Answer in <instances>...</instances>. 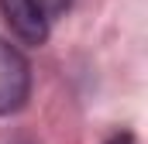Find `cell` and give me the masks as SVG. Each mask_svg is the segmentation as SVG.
Masks as SVG:
<instances>
[{"label": "cell", "instance_id": "1", "mask_svg": "<svg viewBox=\"0 0 148 144\" xmlns=\"http://www.w3.org/2000/svg\"><path fill=\"white\" fill-rule=\"evenodd\" d=\"M28 93H31V69L24 55L0 38V117L21 110L28 103Z\"/></svg>", "mask_w": 148, "mask_h": 144}, {"label": "cell", "instance_id": "2", "mask_svg": "<svg viewBox=\"0 0 148 144\" xmlns=\"http://www.w3.org/2000/svg\"><path fill=\"white\" fill-rule=\"evenodd\" d=\"M31 3H35L38 10H41V17L52 24L55 17H62V14L69 10V3H73V0H31Z\"/></svg>", "mask_w": 148, "mask_h": 144}, {"label": "cell", "instance_id": "3", "mask_svg": "<svg viewBox=\"0 0 148 144\" xmlns=\"http://www.w3.org/2000/svg\"><path fill=\"white\" fill-rule=\"evenodd\" d=\"M107 144H134V137H131V134H114Z\"/></svg>", "mask_w": 148, "mask_h": 144}]
</instances>
